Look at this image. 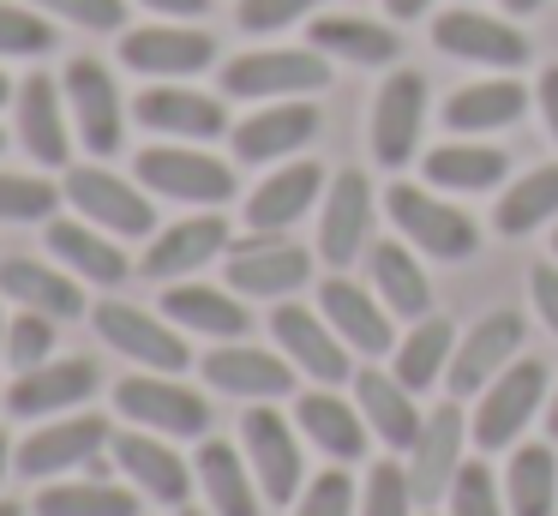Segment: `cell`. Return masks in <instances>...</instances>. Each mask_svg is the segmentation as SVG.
I'll list each match as a JSON object with an SVG mask.
<instances>
[{
	"label": "cell",
	"instance_id": "obj_1",
	"mask_svg": "<svg viewBox=\"0 0 558 516\" xmlns=\"http://www.w3.org/2000/svg\"><path fill=\"white\" fill-rule=\"evenodd\" d=\"M114 408L133 427L162 432V439H205L210 432V403L186 384H174L169 372H133L114 384Z\"/></svg>",
	"mask_w": 558,
	"mask_h": 516
},
{
	"label": "cell",
	"instance_id": "obj_2",
	"mask_svg": "<svg viewBox=\"0 0 558 516\" xmlns=\"http://www.w3.org/2000/svg\"><path fill=\"white\" fill-rule=\"evenodd\" d=\"M330 84V60L318 48H258V55H234L222 67V96H241V103H258V96H306Z\"/></svg>",
	"mask_w": 558,
	"mask_h": 516
},
{
	"label": "cell",
	"instance_id": "obj_3",
	"mask_svg": "<svg viewBox=\"0 0 558 516\" xmlns=\"http://www.w3.org/2000/svg\"><path fill=\"white\" fill-rule=\"evenodd\" d=\"M61 91H66V108H73V132L85 139L90 156H114L126 139V103H121V84L109 79V67L90 55L66 60L61 72Z\"/></svg>",
	"mask_w": 558,
	"mask_h": 516
},
{
	"label": "cell",
	"instance_id": "obj_4",
	"mask_svg": "<svg viewBox=\"0 0 558 516\" xmlns=\"http://www.w3.org/2000/svg\"><path fill=\"white\" fill-rule=\"evenodd\" d=\"M541 396H546V360H510L493 384H486L481 408H474V444L481 451H510L522 439L534 415H541Z\"/></svg>",
	"mask_w": 558,
	"mask_h": 516
},
{
	"label": "cell",
	"instance_id": "obj_5",
	"mask_svg": "<svg viewBox=\"0 0 558 516\" xmlns=\"http://www.w3.org/2000/svg\"><path fill=\"white\" fill-rule=\"evenodd\" d=\"M133 168L145 180V192H162V199H181V204H229L234 199V168L193 151V144H150V151H138Z\"/></svg>",
	"mask_w": 558,
	"mask_h": 516
},
{
	"label": "cell",
	"instance_id": "obj_6",
	"mask_svg": "<svg viewBox=\"0 0 558 516\" xmlns=\"http://www.w3.org/2000/svg\"><path fill=\"white\" fill-rule=\"evenodd\" d=\"M313 276V252L294 247L282 235H258L229 247V288L234 295H253V300H289L294 288H306Z\"/></svg>",
	"mask_w": 558,
	"mask_h": 516
},
{
	"label": "cell",
	"instance_id": "obj_7",
	"mask_svg": "<svg viewBox=\"0 0 558 516\" xmlns=\"http://www.w3.org/2000/svg\"><path fill=\"white\" fill-rule=\"evenodd\" d=\"M90 324H97V336L114 348V355L138 360V367H150V372H181V367H193L181 331H174V324H162V319H150L145 307L102 300V307H90Z\"/></svg>",
	"mask_w": 558,
	"mask_h": 516
},
{
	"label": "cell",
	"instance_id": "obj_8",
	"mask_svg": "<svg viewBox=\"0 0 558 516\" xmlns=\"http://www.w3.org/2000/svg\"><path fill=\"white\" fill-rule=\"evenodd\" d=\"M66 199H73V211L85 216V223H97L102 235H121V240H138L157 228V211H150V199L133 187V180L109 175V168H73L66 175Z\"/></svg>",
	"mask_w": 558,
	"mask_h": 516
},
{
	"label": "cell",
	"instance_id": "obj_9",
	"mask_svg": "<svg viewBox=\"0 0 558 516\" xmlns=\"http://www.w3.org/2000/svg\"><path fill=\"white\" fill-rule=\"evenodd\" d=\"M109 439L114 432L102 415H61V420L31 432L13 463H19V475H31V480H54V475H73V468L97 463V456L109 451Z\"/></svg>",
	"mask_w": 558,
	"mask_h": 516
},
{
	"label": "cell",
	"instance_id": "obj_10",
	"mask_svg": "<svg viewBox=\"0 0 558 516\" xmlns=\"http://www.w3.org/2000/svg\"><path fill=\"white\" fill-rule=\"evenodd\" d=\"M385 204H390V223L433 259H474V247H481V228L462 211H450L445 199H433L426 187H390Z\"/></svg>",
	"mask_w": 558,
	"mask_h": 516
},
{
	"label": "cell",
	"instance_id": "obj_11",
	"mask_svg": "<svg viewBox=\"0 0 558 516\" xmlns=\"http://www.w3.org/2000/svg\"><path fill=\"white\" fill-rule=\"evenodd\" d=\"M102 384L97 360H43V367L19 372L13 391H7V408L19 420H37V415H73L78 403H90V391Z\"/></svg>",
	"mask_w": 558,
	"mask_h": 516
},
{
	"label": "cell",
	"instance_id": "obj_12",
	"mask_svg": "<svg viewBox=\"0 0 558 516\" xmlns=\"http://www.w3.org/2000/svg\"><path fill=\"white\" fill-rule=\"evenodd\" d=\"M109 451H114V463H121V475L133 480L145 499L174 504V511L186 504V492H193V468L181 463V451L162 444V432H145V427H138V432H114Z\"/></svg>",
	"mask_w": 558,
	"mask_h": 516
},
{
	"label": "cell",
	"instance_id": "obj_13",
	"mask_svg": "<svg viewBox=\"0 0 558 516\" xmlns=\"http://www.w3.org/2000/svg\"><path fill=\"white\" fill-rule=\"evenodd\" d=\"M121 60L145 79H186V72H205L217 60L210 31H181V24H145V31L121 36Z\"/></svg>",
	"mask_w": 558,
	"mask_h": 516
},
{
	"label": "cell",
	"instance_id": "obj_14",
	"mask_svg": "<svg viewBox=\"0 0 558 516\" xmlns=\"http://www.w3.org/2000/svg\"><path fill=\"white\" fill-rule=\"evenodd\" d=\"M522 336H529L522 312H493V319H481L469 336H462L457 355H450V391H457V396L486 391V384H493L498 372H505L510 360H517Z\"/></svg>",
	"mask_w": 558,
	"mask_h": 516
},
{
	"label": "cell",
	"instance_id": "obj_15",
	"mask_svg": "<svg viewBox=\"0 0 558 516\" xmlns=\"http://www.w3.org/2000/svg\"><path fill=\"white\" fill-rule=\"evenodd\" d=\"M270 331H277V348H282V355H289L301 372H313L318 384H342V379H349V343L330 331L325 312L277 307V312H270Z\"/></svg>",
	"mask_w": 558,
	"mask_h": 516
},
{
	"label": "cell",
	"instance_id": "obj_16",
	"mask_svg": "<svg viewBox=\"0 0 558 516\" xmlns=\"http://www.w3.org/2000/svg\"><path fill=\"white\" fill-rule=\"evenodd\" d=\"M241 439H246V456H253V475L265 487V499L289 504L301 492V444H294V427L277 408H246Z\"/></svg>",
	"mask_w": 558,
	"mask_h": 516
},
{
	"label": "cell",
	"instance_id": "obj_17",
	"mask_svg": "<svg viewBox=\"0 0 558 516\" xmlns=\"http://www.w3.org/2000/svg\"><path fill=\"white\" fill-rule=\"evenodd\" d=\"M433 43L438 55H457V60H481V67H522L529 60V36L505 19H486V12H445L433 24Z\"/></svg>",
	"mask_w": 558,
	"mask_h": 516
},
{
	"label": "cell",
	"instance_id": "obj_18",
	"mask_svg": "<svg viewBox=\"0 0 558 516\" xmlns=\"http://www.w3.org/2000/svg\"><path fill=\"white\" fill-rule=\"evenodd\" d=\"M61 84L54 79H25L19 84V96H13V108H19V144H25L31 156H37L43 168H61L66 156H73V108L61 103Z\"/></svg>",
	"mask_w": 558,
	"mask_h": 516
},
{
	"label": "cell",
	"instance_id": "obj_19",
	"mask_svg": "<svg viewBox=\"0 0 558 516\" xmlns=\"http://www.w3.org/2000/svg\"><path fill=\"white\" fill-rule=\"evenodd\" d=\"M138 127L162 132V139H181V144H198V139H222L229 132V108L217 96H198V91H181V84H157L133 103Z\"/></svg>",
	"mask_w": 558,
	"mask_h": 516
},
{
	"label": "cell",
	"instance_id": "obj_20",
	"mask_svg": "<svg viewBox=\"0 0 558 516\" xmlns=\"http://www.w3.org/2000/svg\"><path fill=\"white\" fill-rule=\"evenodd\" d=\"M205 384L210 391H229V396H246V403H270V396L294 391V367L282 355H265V348L222 343L205 355Z\"/></svg>",
	"mask_w": 558,
	"mask_h": 516
},
{
	"label": "cell",
	"instance_id": "obj_21",
	"mask_svg": "<svg viewBox=\"0 0 558 516\" xmlns=\"http://www.w3.org/2000/svg\"><path fill=\"white\" fill-rule=\"evenodd\" d=\"M421 115H426V79L421 72L385 79L378 108H373V156L385 168H402L414 156V144H421Z\"/></svg>",
	"mask_w": 558,
	"mask_h": 516
},
{
	"label": "cell",
	"instance_id": "obj_22",
	"mask_svg": "<svg viewBox=\"0 0 558 516\" xmlns=\"http://www.w3.org/2000/svg\"><path fill=\"white\" fill-rule=\"evenodd\" d=\"M462 439H469V427H462V408L457 403H445V408H433L426 415V427H421V439H414V463H409V480H414V504H433V499H445V487L457 480V468H462Z\"/></svg>",
	"mask_w": 558,
	"mask_h": 516
},
{
	"label": "cell",
	"instance_id": "obj_23",
	"mask_svg": "<svg viewBox=\"0 0 558 516\" xmlns=\"http://www.w3.org/2000/svg\"><path fill=\"white\" fill-rule=\"evenodd\" d=\"M366 223H373V187L366 175H337L325 192V216H318V259L349 271V259L366 247Z\"/></svg>",
	"mask_w": 558,
	"mask_h": 516
},
{
	"label": "cell",
	"instance_id": "obj_24",
	"mask_svg": "<svg viewBox=\"0 0 558 516\" xmlns=\"http://www.w3.org/2000/svg\"><path fill=\"white\" fill-rule=\"evenodd\" d=\"M217 252H229V223H222V216H186V223L162 228V235L150 240L138 271H145L150 283H174V276H186V271H205Z\"/></svg>",
	"mask_w": 558,
	"mask_h": 516
},
{
	"label": "cell",
	"instance_id": "obj_25",
	"mask_svg": "<svg viewBox=\"0 0 558 516\" xmlns=\"http://www.w3.org/2000/svg\"><path fill=\"white\" fill-rule=\"evenodd\" d=\"M318 312L330 319V331L354 348V355H385L390 348V307L366 288H354L349 276H330L318 288Z\"/></svg>",
	"mask_w": 558,
	"mask_h": 516
},
{
	"label": "cell",
	"instance_id": "obj_26",
	"mask_svg": "<svg viewBox=\"0 0 558 516\" xmlns=\"http://www.w3.org/2000/svg\"><path fill=\"white\" fill-rule=\"evenodd\" d=\"M313 132H318L313 103H270V108H258V115H246L241 127H229V139H234V156H241V163H277V156L301 151Z\"/></svg>",
	"mask_w": 558,
	"mask_h": 516
},
{
	"label": "cell",
	"instance_id": "obj_27",
	"mask_svg": "<svg viewBox=\"0 0 558 516\" xmlns=\"http://www.w3.org/2000/svg\"><path fill=\"white\" fill-rule=\"evenodd\" d=\"M354 408H361L366 427H373L390 451H414V439H421V427H426V415L414 408L409 384L390 379V372H373V367L354 379Z\"/></svg>",
	"mask_w": 558,
	"mask_h": 516
},
{
	"label": "cell",
	"instance_id": "obj_28",
	"mask_svg": "<svg viewBox=\"0 0 558 516\" xmlns=\"http://www.w3.org/2000/svg\"><path fill=\"white\" fill-rule=\"evenodd\" d=\"M49 252L73 276H85V283H97V288H121L126 276H133L126 252L114 247L97 223H85V216H78V223H49Z\"/></svg>",
	"mask_w": 558,
	"mask_h": 516
},
{
	"label": "cell",
	"instance_id": "obj_29",
	"mask_svg": "<svg viewBox=\"0 0 558 516\" xmlns=\"http://www.w3.org/2000/svg\"><path fill=\"white\" fill-rule=\"evenodd\" d=\"M318 192H325V168L318 163H289L246 199V223H253L258 235H282L289 223H301V216L313 211Z\"/></svg>",
	"mask_w": 558,
	"mask_h": 516
},
{
	"label": "cell",
	"instance_id": "obj_30",
	"mask_svg": "<svg viewBox=\"0 0 558 516\" xmlns=\"http://www.w3.org/2000/svg\"><path fill=\"white\" fill-rule=\"evenodd\" d=\"M162 319H174L181 331H205V336H217V343H241L246 324H253V312H246L234 295H222V288L169 283V295H162Z\"/></svg>",
	"mask_w": 558,
	"mask_h": 516
},
{
	"label": "cell",
	"instance_id": "obj_31",
	"mask_svg": "<svg viewBox=\"0 0 558 516\" xmlns=\"http://www.w3.org/2000/svg\"><path fill=\"white\" fill-rule=\"evenodd\" d=\"M0 295L31 312H49V319H78L85 312V288L37 259H0Z\"/></svg>",
	"mask_w": 558,
	"mask_h": 516
},
{
	"label": "cell",
	"instance_id": "obj_32",
	"mask_svg": "<svg viewBox=\"0 0 558 516\" xmlns=\"http://www.w3.org/2000/svg\"><path fill=\"white\" fill-rule=\"evenodd\" d=\"M294 415H301V432L325 456H337V463H361V456H366V415H361V408H349L342 396H330V384H325V391H306Z\"/></svg>",
	"mask_w": 558,
	"mask_h": 516
},
{
	"label": "cell",
	"instance_id": "obj_33",
	"mask_svg": "<svg viewBox=\"0 0 558 516\" xmlns=\"http://www.w3.org/2000/svg\"><path fill=\"white\" fill-rule=\"evenodd\" d=\"M366 271H373L378 300H385L397 319H426V312H433V283H426V271L414 264L409 247H397V240H378V247L366 252Z\"/></svg>",
	"mask_w": 558,
	"mask_h": 516
},
{
	"label": "cell",
	"instance_id": "obj_34",
	"mask_svg": "<svg viewBox=\"0 0 558 516\" xmlns=\"http://www.w3.org/2000/svg\"><path fill=\"white\" fill-rule=\"evenodd\" d=\"M313 48L318 55L354 60V67H385V60L402 55V31H385L373 19H313Z\"/></svg>",
	"mask_w": 558,
	"mask_h": 516
},
{
	"label": "cell",
	"instance_id": "obj_35",
	"mask_svg": "<svg viewBox=\"0 0 558 516\" xmlns=\"http://www.w3.org/2000/svg\"><path fill=\"white\" fill-rule=\"evenodd\" d=\"M198 487H205V499H210L217 516H258L253 475H246V463H241L234 444H222V439L198 444Z\"/></svg>",
	"mask_w": 558,
	"mask_h": 516
},
{
	"label": "cell",
	"instance_id": "obj_36",
	"mask_svg": "<svg viewBox=\"0 0 558 516\" xmlns=\"http://www.w3.org/2000/svg\"><path fill=\"white\" fill-rule=\"evenodd\" d=\"M522 108H529V91H522L517 79H486V84H469V91L450 96L445 127H457V132L510 127V120H522Z\"/></svg>",
	"mask_w": 558,
	"mask_h": 516
},
{
	"label": "cell",
	"instance_id": "obj_37",
	"mask_svg": "<svg viewBox=\"0 0 558 516\" xmlns=\"http://www.w3.org/2000/svg\"><path fill=\"white\" fill-rule=\"evenodd\" d=\"M510 516H553L558 511V456L546 444H522L505 475Z\"/></svg>",
	"mask_w": 558,
	"mask_h": 516
},
{
	"label": "cell",
	"instance_id": "obj_38",
	"mask_svg": "<svg viewBox=\"0 0 558 516\" xmlns=\"http://www.w3.org/2000/svg\"><path fill=\"white\" fill-rule=\"evenodd\" d=\"M505 151H493V144H438L426 156V180L445 192H486L505 180Z\"/></svg>",
	"mask_w": 558,
	"mask_h": 516
},
{
	"label": "cell",
	"instance_id": "obj_39",
	"mask_svg": "<svg viewBox=\"0 0 558 516\" xmlns=\"http://www.w3.org/2000/svg\"><path fill=\"white\" fill-rule=\"evenodd\" d=\"M37 516H138V499L109 480H49L37 492Z\"/></svg>",
	"mask_w": 558,
	"mask_h": 516
},
{
	"label": "cell",
	"instance_id": "obj_40",
	"mask_svg": "<svg viewBox=\"0 0 558 516\" xmlns=\"http://www.w3.org/2000/svg\"><path fill=\"white\" fill-rule=\"evenodd\" d=\"M553 216H558V163H541L534 175H522L498 199L493 223H498V235H529V228L553 223Z\"/></svg>",
	"mask_w": 558,
	"mask_h": 516
},
{
	"label": "cell",
	"instance_id": "obj_41",
	"mask_svg": "<svg viewBox=\"0 0 558 516\" xmlns=\"http://www.w3.org/2000/svg\"><path fill=\"white\" fill-rule=\"evenodd\" d=\"M457 355V331H450V319H414V331L402 336L397 348V379L409 384V391H426V384L445 372V360Z\"/></svg>",
	"mask_w": 558,
	"mask_h": 516
},
{
	"label": "cell",
	"instance_id": "obj_42",
	"mask_svg": "<svg viewBox=\"0 0 558 516\" xmlns=\"http://www.w3.org/2000/svg\"><path fill=\"white\" fill-rule=\"evenodd\" d=\"M61 187H49L43 175H7L0 168V223H49Z\"/></svg>",
	"mask_w": 558,
	"mask_h": 516
},
{
	"label": "cell",
	"instance_id": "obj_43",
	"mask_svg": "<svg viewBox=\"0 0 558 516\" xmlns=\"http://www.w3.org/2000/svg\"><path fill=\"white\" fill-rule=\"evenodd\" d=\"M49 48H54V31H49L43 12L7 7V0H0V55L7 60H37V55H49Z\"/></svg>",
	"mask_w": 558,
	"mask_h": 516
},
{
	"label": "cell",
	"instance_id": "obj_44",
	"mask_svg": "<svg viewBox=\"0 0 558 516\" xmlns=\"http://www.w3.org/2000/svg\"><path fill=\"white\" fill-rule=\"evenodd\" d=\"M54 355V319L49 312H19V319H7V360H13L19 372L43 367V360Z\"/></svg>",
	"mask_w": 558,
	"mask_h": 516
},
{
	"label": "cell",
	"instance_id": "obj_45",
	"mask_svg": "<svg viewBox=\"0 0 558 516\" xmlns=\"http://www.w3.org/2000/svg\"><path fill=\"white\" fill-rule=\"evenodd\" d=\"M409 511H414V480H409V468L373 463V475H366V499H361V516H409Z\"/></svg>",
	"mask_w": 558,
	"mask_h": 516
},
{
	"label": "cell",
	"instance_id": "obj_46",
	"mask_svg": "<svg viewBox=\"0 0 558 516\" xmlns=\"http://www.w3.org/2000/svg\"><path fill=\"white\" fill-rule=\"evenodd\" d=\"M450 516H505L493 487V468L486 463H462L457 480H450Z\"/></svg>",
	"mask_w": 558,
	"mask_h": 516
},
{
	"label": "cell",
	"instance_id": "obj_47",
	"mask_svg": "<svg viewBox=\"0 0 558 516\" xmlns=\"http://www.w3.org/2000/svg\"><path fill=\"white\" fill-rule=\"evenodd\" d=\"M31 7L78 24V31H121L126 24V0H31Z\"/></svg>",
	"mask_w": 558,
	"mask_h": 516
},
{
	"label": "cell",
	"instance_id": "obj_48",
	"mask_svg": "<svg viewBox=\"0 0 558 516\" xmlns=\"http://www.w3.org/2000/svg\"><path fill=\"white\" fill-rule=\"evenodd\" d=\"M349 511H354L349 475H342V468H325V475L301 492V511H294V516H349Z\"/></svg>",
	"mask_w": 558,
	"mask_h": 516
},
{
	"label": "cell",
	"instance_id": "obj_49",
	"mask_svg": "<svg viewBox=\"0 0 558 516\" xmlns=\"http://www.w3.org/2000/svg\"><path fill=\"white\" fill-rule=\"evenodd\" d=\"M318 0H241L234 7V19H241V31H282V24H294L301 12H313Z\"/></svg>",
	"mask_w": 558,
	"mask_h": 516
},
{
	"label": "cell",
	"instance_id": "obj_50",
	"mask_svg": "<svg viewBox=\"0 0 558 516\" xmlns=\"http://www.w3.org/2000/svg\"><path fill=\"white\" fill-rule=\"evenodd\" d=\"M534 307H541V319L558 331V271H553V264L534 271Z\"/></svg>",
	"mask_w": 558,
	"mask_h": 516
},
{
	"label": "cell",
	"instance_id": "obj_51",
	"mask_svg": "<svg viewBox=\"0 0 558 516\" xmlns=\"http://www.w3.org/2000/svg\"><path fill=\"white\" fill-rule=\"evenodd\" d=\"M541 115H546V127H553V139H558V67L541 72Z\"/></svg>",
	"mask_w": 558,
	"mask_h": 516
},
{
	"label": "cell",
	"instance_id": "obj_52",
	"mask_svg": "<svg viewBox=\"0 0 558 516\" xmlns=\"http://www.w3.org/2000/svg\"><path fill=\"white\" fill-rule=\"evenodd\" d=\"M145 7L162 19H198V12H210V0H145Z\"/></svg>",
	"mask_w": 558,
	"mask_h": 516
},
{
	"label": "cell",
	"instance_id": "obj_53",
	"mask_svg": "<svg viewBox=\"0 0 558 516\" xmlns=\"http://www.w3.org/2000/svg\"><path fill=\"white\" fill-rule=\"evenodd\" d=\"M385 7H390V19H421L433 0H385Z\"/></svg>",
	"mask_w": 558,
	"mask_h": 516
},
{
	"label": "cell",
	"instance_id": "obj_54",
	"mask_svg": "<svg viewBox=\"0 0 558 516\" xmlns=\"http://www.w3.org/2000/svg\"><path fill=\"white\" fill-rule=\"evenodd\" d=\"M7 468H13V439L0 432V480H7Z\"/></svg>",
	"mask_w": 558,
	"mask_h": 516
},
{
	"label": "cell",
	"instance_id": "obj_55",
	"mask_svg": "<svg viewBox=\"0 0 558 516\" xmlns=\"http://www.w3.org/2000/svg\"><path fill=\"white\" fill-rule=\"evenodd\" d=\"M546 7V0H505V12H517V19H522V12H541Z\"/></svg>",
	"mask_w": 558,
	"mask_h": 516
},
{
	"label": "cell",
	"instance_id": "obj_56",
	"mask_svg": "<svg viewBox=\"0 0 558 516\" xmlns=\"http://www.w3.org/2000/svg\"><path fill=\"white\" fill-rule=\"evenodd\" d=\"M546 432L558 439V396H553V408H546Z\"/></svg>",
	"mask_w": 558,
	"mask_h": 516
},
{
	"label": "cell",
	"instance_id": "obj_57",
	"mask_svg": "<svg viewBox=\"0 0 558 516\" xmlns=\"http://www.w3.org/2000/svg\"><path fill=\"white\" fill-rule=\"evenodd\" d=\"M13 96H19V91H13V79H7V72H0V103H13Z\"/></svg>",
	"mask_w": 558,
	"mask_h": 516
},
{
	"label": "cell",
	"instance_id": "obj_58",
	"mask_svg": "<svg viewBox=\"0 0 558 516\" xmlns=\"http://www.w3.org/2000/svg\"><path fill=\"white\" fill-rule=\"evenodd\" d=\"M0 516H25V504H7V499H0Z\"/></svg>",
	"mask_w": 558,
	"mask_h": 516
},
{
	"label": "cell",
	"instance_id": "obj_59",
	"mask_svg": "<svg viewBox=\"0 0 558 516\" xmlns=\"http://www.w3.org/2000/svg\"><path fill=\"white\" fill-rule=\"evenodd\" d=\"M0 360H7V312H0Z\"/></svg>",
	"mask_w": 558,
	"mask_h": 516
},
{
	"label": "cell",
	"instance_id": "obj_60",
	"mask_svg": "<svg viewBox=\"0 0 558 516\" xmlns=\"http://www.w3.org/2000/svg\"><path fill=\"white\" fill-rule=\"evenodd\" d=\"M174 516H205V511H186V504H181V511H174Z\"/></svg>",
	"mask_w": 558,
	"mask_h": 516
},
{
	"label": "cell",
	"instance_id": "obj_61",
	"mask_svg": "<svg viewBox=\"0 0 558 516\" xmlns=\"http://www.w3.org/2000/svg\"><path fill=\"white\" fill-rule=\"evenodd\" d=\"M0 151H7V132H0Z\"/></svg>",
	"mask_w": 558,
	"mask_h": 516
},
{
	"label": "cell",
	"instance_id": "obj_62",
	"mask_svg": "<svg viewBox=\"0 0 558 516\" xmlns=\"http://www.w3.org/2000/svg\"><path fill=\"white\" fill-rule=\"evenodd\" d=\"M553 252H558V235H553Z\"/></svg>",
	"mask_w": 558,
	"mask_h": 516
}]
</instances>
